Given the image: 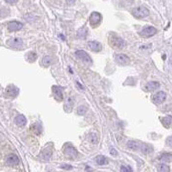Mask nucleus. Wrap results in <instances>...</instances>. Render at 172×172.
I'll return each instance as SVG.
<instances>
[{"label": "nucleus", "instance_id": "nucleus-3", "mask_svg": "<svg viewBox=\"0 0 172 172\" xmlns=\"http://www.w3.org/2000/svg\"><path fill=\"white\" fill-rule=\"evenodd\" d=\"M115 59L117 64L121 65H128L130 63V58L128 55L123 53H119L115 55Z\"/></svg>", "mask_w": 172, "mask_h": 172}, {"label": "nucleus", "instance_id": "nucleus-24", "mask_svg": "<svg viewBox=\"0 0 172 172\" xmlns=\"http://www.w3.org/2000/svg\"><path fill=\"white\" fill-rule=\"evenodd\" d=\"M42 62L45 65H49L53 63V59H52V58L50 56H46V57L43 58Z\"/></svg>", "mask_w": 172, "mask_h": 172}, {"label": "nucleus", "instance_id": "nucleus-33", "mask_svg": "<svg viewBox=\"0 0 172 172\" xmlns=\"http://www.w3.org/2000/svg\"><path fill=\"white\" fill-rule=\"evenodd\" d=\"M167 143L169 145V146H171V137H169V139L167 140Z\"/></svg>", "mask_w": 172, "mask_h": 172}, {"label": "nucleus", "instance_id": "nucleus-27", "mask_svg": "<svg viewBox=\"0 0 172 172\" xmlns=\"http://www.w3.org/2000/svg\"><path fill=\"white\" fill-rule=\"evenodd\" d=\"M161 159L164 162H171V154H165L162 156Z\"/></svg>", "mask_w": 172, "mask_h": 172}, {"label": "nucleus", "instance_id": "nucleus-15", "mask_svg": "<svg viewBox=\"0 0 172 172\" xmlns=\"http://www.w3.org/2000/svg\"><path fill=\"white\" fill-rule=\"evenodd\" d=\"M127 145H128V147L129 149H131V150H133V151H138L140 149V145L139 142L137 141H134V140H130V141L128 142V144H127Z\"/></svg>", "mask_w": 172, "mask_h": 172}, {"label": "nucleus", "instance_id": "nucleus-19", "mask_svg": "<svg viewBox=\"0 0 172 172\" xmlns=\"http://www.w3.org/2000/svg\"><path fill=\"white\" fill-rule=\"evenodd\" d=\"M96 164H98V165H105V164H108V159L106 157L104 156H97L96 158Z\"/></svg>", "mask_w": 172, "mask_h": 172}, {"label": "nucleus", "instance_id": "nucleus-30", "mask_svg": "<svg viewBox=\"0 0 172 172\" xmlns=\"http://www.w3.org/2000/svg\"><path fill=\"white\" fill-rule=\"evenodd\" d=\"M132 171V170L131 169L130 167H128V166H124V165H123L122 167L121 168V172H123V171H124V172H129V171Z\"/></svg>", "mask_w": 172, "mask_h": 172}, {"label": "nucleus", "instance_id": "nucleus-32", "mask_svg": "<svg viewBox=\"0 0 172 172\" xmlns=\"http://www.w3.org/2000/svg\"><path fill=\"white\" fill-rule=\"evenodd\" d=\"M5 1H6L7 3H16L18 0H5Z\"/></svg>", "mask_w": 172, "mask_h": 172}, {"label": "nucleus", "instance_id": "nucleus-9", "mask_svg": "<svg viewBox=\"0 0 172 172\" xmlns=\"http://www.w3.org/2000/svg\"><path fill=\"white\" fill-rule=\"evenodd\" d=\"M111 42L115 46L121 48H121H124L126 46V42L123 39H121V37H114L111 40Z\"/></svg>", "mask_w": 172, "mask_h": 172}, {"label": "nucleus", "instance_id": "nucleus-28", "mask_svg": "<svg viewBox=\"0 0 172 172\" xmlns=\"http://www.w3.org/2000/svg\"><path fill=\"white\" fill-rule=\"evenodd\" d=\"M86 111H87V108L85 107V106H80V107L78 108V113L79 114V115H85Z\"/></svg>", "mask_w": 172, "mask_h": 172}, {"label": "nucleus", "instance_id": "nucleus-5", "mask_svg": "<svg viewBox=\"0 0 172 172\" xmlns=\"http://www.w3.org/2000/svg\"><path fill=\"white\" fill-rule=\"evenodd\" d=\"M7 44H8L10 46H11V47L17 48V49H19V48H21L22 46V44H23V42H22V39H19V38H11V39H10V40L7 41Z\"/></svg>", "mask_w": 172, "mask_h": 172}, {"label": "nucleus", "instance_id": "nucleus-22", "mask_svg": "<svg viewBox=\"0 0 172 172\" xmlns=\"http://www.w3.org/2000/svg\"><path fill=\"white\" fill-rule=\"evenodd\" d=\"M26 55H27V56H26V59H27L29 62H34V61H35V59H36V58H37L36 53H34V52H29V53H28Z\"/></svg>", "mask_w": 172, "mask_h": 172}, {"label": "nucleus", "instance_id": "nucleus-6", "mask_svg": "<svg viewBox=\"0 0 172 172\" xmlns=\"http://www.w3.org/2000/svg\"><path fill=\"white\" fill-rule=\"evenodd\" d=\"M102 21V15L98 12H93L89 16V22L91 25H97Z\"/></svg>", "mask_w": 172, "mask_h": 172}, {"label": "nucleus", "instance_id": "nucleus-26", "mask_svg": "<svg viewBox=\"0 0 172 172\" xmlns=\"http://www.w3.org/2000/svg\"><path fill=\"white\" fill-rule=\"evenodd\" d=\"M69 105V109H72V106H73V101H72V99L71 98V97H68V98L66 99V101H65V108H66L67 106Z\"/></svg>", "mask_w": 172, "mask_h": 172}, {"label": "nucleus", "instance_id": "nucleus-17", "mask_svg": "<svg viewBox=\"0 0 172 172\" xmlns=\"http://www.w3.org/2000/svg\"><path fill=\"white\" fill-rule=\"evenodd\" d=\"M141 151L145 154H148V153H151L152 152V147L151 145H149L148 144H142L140 145V149Z\"/></svg>", "mask_w": 172, "mask_h": 172}, {"label": "nucleus", "instance_id": "nucleus-13", "mask_svg": "<svg viewBox=\"0 0 172 172\" xmlns=\"http://www.w3.org/2000/svg\"><path fill=\"white\" fill-rule=\"evenodd\" d=\"M159 86H160V85L158 82L151 81V82L147 83V85L145 86V89L146 91H152V90H155V89H158Z\"/></svg>", "mask_w": 172, "mask_h": 172}, {"label": "nucleus", "instance_id": "nucleus-31", "mask_svg": "<svg viewBox=\"0 0 172 172\" xmlns=\"http://www.w3.org/2000/svg\"><path fill=\"white\" fill-rule=\"evenodd\" d=\"M34 128H35V129H34V132H36V131H39V132L41 133V132H42V128H41L40 126H37L36 124L34 125Z\"/></svg>", "mask_w": 172, "mask_h": 172}, {"label": "nucleus", "instance_id": "nucleus-10", "mask_svg": "<svg viewBox=\"0 0 172 172\" xmlns=\"http://www.w3.org/2000/svg\"><path fill=\"white\" fill-rule=\"evenodd\" d=\"M88 46L90 48L91 51L93 52H100L102 48V46L100 42H96V41H92V42H89L88 43Z\"/></svg>", "mask_w": 172, "mask_h": 172}, {"label": "nucleus", "instance_id": "nucleus-4", "mask_svg": "<svg viewBox=\"0 0 172 172\" xmlns=\"http://www.w3.org/2000/svg\"><path fill=\"white\" fill-rule=\"evenodd\" d=\"M76 56L79 59H81L82 61L87 63V64H91L92 63V59H90V57L88 55V53L85 51H84V50H78V51H77Z\"/></svg>", "mask_w": 172, "mask_h": 172}, {"label": "nucleus", "instance_id": "nucleus-25", "mask_svg": "<svg viewBox=\"0 0 172 172\" xmlns=\"http://www.w3.org/2000/svg\"><path fill=\"white\" fill-rule=\"evenodd\" d=\"M158 171H160V172L170 171V168L168 167L167 165H165V164H159V166L158 167Z\"/></svg>", "mask_w": 172, "mask_h": 172}, {"label": "nucleus", "instance_id": "nucleus-23", "mask_svg": "<svg viewBox=\"0 0 172 172\" xmlns=\"http://www.w3.org/2000/svg\"><path fill=\"white\" fill-rule=\"evenodd\" d=\"M89 140L90 143L92 144H96L97 141H98V139H97V135L96 133H90L89 135Z\"/></svg>", "mask_w": 172, "mask_h": 172}, {"label": "nucleus", "instance_id": "nucleus-16", "mask_svg": "<svg viewBox=\"0 0 172 172\" xmlns=\"http://www.w3.org/2000/svg\"><path fill=\"white\" fill-rule=\"evenodd\" d=\"M15 121H16V124L17 125L18 127H24L26 125V123H27V120H26L25 117L22 115H17V116L16 117Z\"/></svg>", "mask_w": 172, "mask_h": 172}, {"label": "nucleus", "instance_id": "nucleus-29", "mask_svg": "<svg viewBox=\"0 0 172 172\" xmlns=\"http://www.w3.org/2000/svg\"><path fill=\"white\" fill-rule=\"evenodd\" d=\"M163 121H164V125L166 124V126L167 127H170V125L171 124V116L165 117Z\"/></svg>", "mask_w": 172, "mask_h": 172}, {"label": "nucleus", "instance_id": "nucleus-11", "mask_svg": "<svg viewBox=\"0 0 172 172\" xmlns=\"http://www.w3.org/2000/svg\"><path fill=\"white\" fill-rule=\"evenodd\" d=\"M65 154L66 155L67 157L71 158L72 159H74V158L77 157V155H78V152H77V150L74 148V147L68 146V147H66V148H65Z\"/></svg>", "mask_w": 172, "mask_h": 172}, {"label": "nucleus", "instance_id": "nucleus-20", "mask_svg": "<svg viewBox=\"0 0 172 172\" xmlns=\"http://www.w3.org/2000/svg\"><path fill=\"white\" fill-rule=\"evenodd\" d=\"M52 153H53V151L50 150V149L47 148L42 151V153L41 154V157H42L44 160H49L52 156Z\"/></svg>", "mask_w": 172, "mask_h": 172}, {"label": "nucleus", "instance_id": "nucleus-8", "mask_svg": "<svg viewBox=\"0 0 172 172\" xmlns=\"http://www.w3.org/2000/svg\"><path fill=\"white\" fill-rule=\"evenodd\" d=\"M166 99V94L164 91H159L157 94L154 95L153 96V102L156 104H160L162 102H164Z\"/></svg>", "mask_w": 172, "mask_h": 172}, {"label": "nucleus", "instance_id": "nucleus-2", "mask_svg": "<svg viewBox=\"0 0 172 172\" xmlns=\"http://www.w3.org/2000/svg\"><path fill=\"white\" fill-rule=\"evenodd\" d=\"M158 30L155 29L154 27H151V26H146L141 31H140L139 35L142 37H145V38H149V37L153 36L154 35H156Z\"/></svg>", "mask_w": 172, "mask_h": 172}, {"label": "nucleus", "instance_id": "nucleus-18", "mask_svg": "<svg viewBox=\"0 0 172 172\" xmlns=\"http://www.w3.org/2000/svg\"><path fill=\"white\" fill-rule=\"evenodd\" d=\"M7 92H8V95L10 96L15 97L16 96H17L18 94V89L15 86H10L7 89Z\"/></svg>", "mask_w": 172, "mask_h": 172}, {"label": "nucleus", "instance_id": "nucleus-12", "mask_svg": "<svg viewBox=\"0 0 172 172\" xmlns=\"http://www.w3.org/2000/svg\"><path fill=\"white\" fill-rule=\"evenodd\" d=\"M22 23L19 22H16V21H13L10 22V23L8 24V28L10 31H18L22 28Z\"/></svg>", "mask_w": 172, "mask_h": 172}, {"label": "nucleus", "instance_id": "nucleus-7", "mask_svg": "<svg viewBox=\"0 0 172 172\" xmlns=\"http://www.w3.org/2000/svg\"><path fill=\"white\" fill-rule=\"evenodd\" d=\"M19 164V158L16 155L10 154L6 158V164L8 166H16Z\"/></svg>", "mask_w": 172, "mask_h": 172}, {"label": "nucleus", "instance_id": "nucleus-14", "mask_svg": "<svg viewBox=\"0 0 172 172\" xmlns=\"http://www.w3.org/2000/svg\"><path fill=\"white\" fill-rule=\"evenodd\" d=\"M53 92L56 98H58L59 100H61L63 99V91H62V88L59 87V86H53Z\"/></svg>", "mask_w": 172, "mask_h": 172}, {"label": "nucleus", "instance_id": "nucleus-34", "mask_svg": "<svg viewBox=\"0 0 172 172\" xmlns=\"http://www.w3.org/2000/svg\"><path fill=\"white\" fill-rule=\"evenodd\" d=\"M110 151H110V152H111L113 155H116V154H117V152H116V151H115V149H114V148H112Z\"/></svg>", "mask_w": 172, "mask_h": 172}, {"label": "nucleus", "instance_id": "nucleus-21", "mask_svg": "<svg viewBox=\"0 0 172 172\" xmlns=\"http://www.w3.org/2000/svg\"><path fill=\"white\" fill-rule=\"evenodd\" d=\"M88 35V29L86 28H81L78 31V36L80 39H85Z\"/></svg>", "mask_w": 172, "mask_h": 172}, {"label": "nucleus", "instance_id": "nucleus-1", "mask_svg": "<svg viewBox=\"0 0 172 172\" xmlns=\"http://www.w3.org/2000/svg\"><path fill=\"white\" fill-rule=\"evenodd\" d=\"M132 15L138 19H142V18H145L149 16V10L145 7L139 6L132 10Z\"/></svg>", "mask_w": 172, "mask_h": 172}, {"label": "nucleus", "instance_id": "nucleus-35", "mask_svg": "<svg viewBox=\"0 0 172 172\" xmlns=\"http://www.w3.org/2000/svg\"><path fill=\"white\" fill-rule=\"evenodd\" d=\"M67 165V164H66ZM61 168H63V169H67V170H69V169H71V168H72V166H61Z\"/></svg>", "mask_w": 172, "mask_h": 172}]
</instances>
